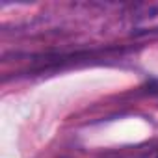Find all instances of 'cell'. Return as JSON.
Returning <instances> with one entry per match:
<instances>
[{"label":"cell","instance_id":"obj_1","mask_svg":"<svg viewBox=\"0 0 158 158\" xmlns=\"http://www.w3.org/2000/svg\"><path fill=\"white\" fill-rule=\"evenodd\" d=\"M156 158H158V154H156Z\"/></svg>","mask_w":158,"mask_h":158}]
</instances>
